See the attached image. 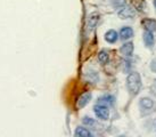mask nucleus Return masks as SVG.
I'll return each instance as SVG.
<instances>
[{
	"mask_svg": "<svg viewBox=\"0 0 156 137\" xmlns=\"http://www.w3.org/2000/svg\"><path fill=\"white\" fill-rule=\"evenodd\" d=\"M126 0H113V5L115 7H123L126 6Z\"/></svg>",
	"mask_w": 156,
	"mask_h": 137,
	"instance_id": "nucleus-17",
	"label": "nucleus"
},
{
	"mask_svg": "<svg viewBox=\"0 0 156 137\" xmlns=\"http://www.w3.org/2000/svg\"><path fill=\"white\" fill-rule=\"evenodd\" d=\"M131 37H133V30H132V28H130V26L122 28L121 31H120V38L122 40H128Z\"/></svg>",
	"mask_w": 156,
	"mask_h": 137,
	"instance_id": "nucleus-4",
	"label": "nucleus"
},
{
	"mask_svg": "<svg viewBox=\"0 0 156 137\" xmlns=\"http://www.w3.org/2000/svg\"><path fill=\"white\" fill-rule=\"evenodd\" d=\"M94 112H95L96 117L100 120H108L109 118V110L108 107L104 105V104H97L94 107Z\"/></svg>",
	"mask_w": 156,
	"mask_h": 137,
	"instance_id": "nucleus-2",
	"label": "nucleus"
},
{
	"mask_svg": "<svg viewBox=\"0 0 156 137\" xmlns=\"http://www.w3.org/2000/svg\"><path fill=\"white\" fill-rule=\"evenodd\" d=\"M98 20H99V15L98 14H91L90 17H89V21H88V29L92 30L96 26V24H97Z\"/></svg>",
	"mask_w": 156,
	"mask_h": 137,
	"instance_id": "nucleus-12",
	"label": "nucleus"
},
{
	"mask_svg": "<svg viewBox=\"0 0 156 137\" xmlns=\"http://www.w3.org/2000/svg\"><path fill=\"white\" fill-rule=\"evenodd\" d=\"M133 2L136 4V8L138 9V10H144V7H145L144 0H134Z\"/></svg>",
	"mask_w": 156,
	"mask_h": 137,
	"instance_id": "nucleus-16",
	"label": "nucleus"
},
{
	"mask_svg": "<svg viewBox=\"0 0 156 137\" xmlns=\"http://www.w3.org/2000/svg\"><path fill=\"white\" fill-rule=\"evenodd\" d=\"M151 68H152L154 72H156V60L153 61L152 62V65H151Z\"/></svg>",
	"mask_w": 156,
	"mask_h": 137,
	"instance_id": "nucleus-18",
	"label": "nucleus"
},
{
	"mask_svg": "<svg viewBox=\"0 0 156 137\" xmlns=\"http://www.w3.org/2000/svg\"><path fill=\"white\" fill-rule=\"evenodd\" d=\"M141 24H143V26L145 28V30L152 31V32L156 31V21H155V20L145 18V20H143Z\"/></svg>",
	"mask_w": 156,
	"mask_h": 137,
	"instance_id": "nucleus-7",
	"label": "nucleus"
},
{
	"mask_svg": "<svg viewBox=\"0 0 156 137\" xmlns=\"http://www.w3.org/2000/svg\"><path fill=\"white\" fill-rule=\"evenodd\" d=\"M153 106H154V102L151 98L145 97V98L140 99V107L144 110H152Z\"/></svg>",
	"mask_w": 156,
	"mask_h": 137,
	"instance_id": "nucleus-10",
	"label": "nucleus"
},
{
	"mask_svg": "<svg viewBox=\"0 0 156 137\" xmlns=\"http://www.w3.org/2000/svg\"><path fill=\"white\" fill-rule=\"evenodd\" d=\"M74 135L76 137H91L92 136V134H91L87 128H83V127H78L76 130H75V133H74Z\"/></svg>",
	"mask_w": 156,
	"mask_h": 137,
	"instance_id": "nucleus-11",
	"label": "nucleus"
},
{
	"mask_svg": "<svg viewBox=\"0 0 156 137\" xmlns=\"http://www.w3.org/2000/svg\"><path fill=\"white\" fill-rule=\"evenodd\" d=\"M98 61L101 64H106V63H108L109 61V55L105 50L100 51L99 54H98Z\"/></svg>",
	"mask_w": 156,
	"mask_h": 137,
	"instance_id": "nucleus-14",
	"label": "nucleus"
},
{
	"mask_svg": "<svg viewBox=\"0 0 156 137\" xmlns=\"http://www.w3.org/2000/svg\"><path fill=\"white\" fill-rule=\"evenodd\" d=\"M82 124H84V126H94V124H96V121L94 119L89 118V117H84L82 119Z\"/></svg>",
	"mask_w": 156,
	"mask_h": 137,
	"instance_id": "nucleus-15",
	"label": "nucleus"
},
{
	"mask_svg": "<svg viewBox=\"0 0 156 137\" xmlns=\"http://www.w3.org/2000/svg\"><path fill=\"white\" fill-rule=\"evenodd\" d=\"M154 6L156 7V0H154Z\"/></svg>",
	"mask_w": 156,
	"mask_h": 137,
	"instance_id": "nucleus-19",
	"label": "nucleus"
},
{
	"mask_svg": "<svg viewBox=\"0 0 156 137\" xmlns=\"http://www.w3.org/2000/svg\"><path fill=\"white\" fill-rule=\"evenodd\" d=\"M114 101H115V98H114L113 96H111V95H105L103 97H100L98 102H99L100 104H104V105H113V104H114Z\"/></svg>",
	"mask_w": 156,
	"mask_h": 137,
	"instance_id": "nucleus-13",
	"label": "nucleus"
},
{
	"mask_svg": "<svg viewBox=\"0 0 156 137\" xmlns=\"http://www.w3.org/2000/svg\"><path fill=\"white\" fill-rule=\"evenodd\" d=\"M126 86L132 95H137L141 88V78L138 72L130 73L126 78Z\"/></svg>",
	"mask_w": 156,
	"mask_h": 137,
	"instance_id": "nucleus-1",
	"label": "nucleus"
},
{
	"mask_svg": "<svg viewBox=\"0 0 156 137\" xmlns=\"http://www.w3.org/2000/svg\"><path fill=\"white\" fill-rule=\"evenodd\" d=\"M119 17H121L122 20H126V18H132L136 16V10H134L131 6H123L117 13Z\"/></svg>",
	"mask_w": 156,
	"mask_h": 137,
	"instance_id": "nucleus-3",
	"label": "nucleus"
},
{
	"mask_svg": "<svg viewBox=\"0 0 156 137\" xmlns=\"http://www.w3.org/2000/svg\"><path fill=\"white\" fill-rule=\"evenodd\" d=\"M117 39H119V35H117V32L115 30H108L105 33V40L108 43H116Z\"/></svg>",
	"mask_w": 156,
	"mask_h": 137,
	"instance_id": "nucleus-9",
	"label": "nucleus"
},
{
	"mask_svg": "<svg viewBox=\"0 0 156 137\" xmlns=\"http://www.w3.org/2000/svg\"><path fill=\"white\" fill-rule=\"evenodd\" d=\"M120 51H121L122 55L126 56V57L131 56L132 55V53H133V43H126L121 48H120Z\"/></svg>",
	"mask_w": 156,
	"mask_h": 137,
	"instance_id": "nucleus-6",
	"label": "nucleus"
},
{
	"mask_svg": "<svg viewBox=\"0 0 156 137\" xmlns=\"http://www.w3.org/2000/svg\"><path fill=\"white\" fill-rule=\"evenodd\" d=\"M91 101V94L88 91V93H84V94H82L80 97H79L78 99V107H80V109H82V107H84L86 105H87L88 103Z\"/></svg>",
	"mask_w": 156,
	"mask_h": 137,
	"instance_id": "nucleus-5",
	"label": "nucleus"
},
{
	"mask_svg": "<svg viewBox=\"0 0 156 137\" xmlns=\"http://www.w3.org/2000/svg\"><path fill=\"white\" fill-rule=\"evenodd\" d=\"M144 43L147 47H153L154 46V34L152 31L146 30L144 32Z\"/></svg>",
	"mask_w": 156,
	"mask_h": 137,
	"instance_id": "nucleus-8",
	"label": "nucleus"
}]
</instances>
